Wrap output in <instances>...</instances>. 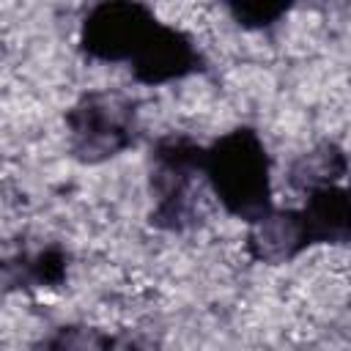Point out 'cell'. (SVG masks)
I'll list each match as a JSON object with an SVG mask.
<instances>
[{
	"mask_svg": "<svg viewBox=\"0 0 351 351\" xmlns=\"http://www.w3.org/2000/svg\"><path fill=\"white\" fill-rule=\"evenodd\" d=\"M203 176L222 208L250 225L271 211L269 154L258 132L233 129L206 148Z\"/></svg>",
	"mask_w": 351,
	"mask_h": 351,
	"instance_id": "6da1fadb",
	"label": "cell"
},
{
	"mask_svg": "<svg viewBox=\"0 0 351 351\" xmlns=\"http://www.w3.org/2000/svg\"><path fill=\"white\" fill-rule=\"evenodd\" d=\"M206 148L189 137H165L151 154V222L165 230H184L197 219V178L203 176Z\"/></svg>",
	"mask_w": 351,
	"mask_h": 351,
	"instance_id": "7a4b0ae2",
	"label": "cell"
},
{
	"mask_svg": "<svg viewBox=\"0 0 351 351\" xmlns=\"http://www.w3.org/2000/svg\"><path fill=\"white\" fill-rule=\"evenodd\" d=\"M69 148L80 162L96 165L134 143L137 101L118 90H90L66 112Z\"/></svg>",
	"mask_w": 351,
	"mask_h": 351,
	"instance_id": "3957f363",
	"label": "cell"
},
{
	"mask_svg": "<svg viewBox=\"0 0 351 351\" xmlns=\"http://www.w3.org/2000/svg\"><path fill=\"white\" fill-rule=\"evenodd\" d=\"M156 22L159 19L140 3H101L88 11L80 44L88 58L107 63H132Z\"/></svg>",
	"mask_w": 351,
	"mask_h": 351,
	"instance_id": "277c9868",
	"label": "cell"
},
{
	"mask_svg": "<svg viewBox=\"0 0 351 351\" xmlns=\"http://www.w3.org/2000/svg\"><path fill=\"white\" fill-rule=\"evenodd\" d=\"M197 63H200V52L195 41L184 30L156 22L145 44L132 58L129 69L140 85H162L192 74Z\"/></svg>",
	"mask_w": 351,
	"mask_h": 351,
	"instance_id": "5b68a950",
	"label": "cell"
},
{
	"mask_svg": "<svg viewBox=\"0 0 351 351\" xmlns=\"http://www.w3.org/2000/svg\"><path fill=\"white\" fill-rule=\"evenodd\" d=\"M307 244L351 241V186H324L304 197L299 208Z\"/></svg>",
	"mask_w": 351,
	"mask_h": 351,
	"instance_id": "8992f818",
	"label": "cell"
},
{
	"mask_svg": "<svg viewBox=\"0 0 351 351\" xmlns=\"http://www.w3.org/2000/svg\"><path fill=\"white\" fill-rule=\"evenodd\" d=\"M307 247L310 244L299 208H285V211L271 208L266 217L250 225L247 250L261 263H285L299 252H304Z\"/></svg>",
	"mask_w": 351,
	"mask_h": 351,
	"instance_id": "52a82bcc",
	"label": "cell"
},
{
	"mask_svg": "<svg viewBox=\"0 0 351 351\" xmlns=\"http://www.w3.org/2000/svg\"><path fill=\"white\" fill-rule=\"evenodd\" d=\"M346 173H348V156L343 154V148L324 140V143H315L310 151L299 154L291 162L285 178L291 189L310 195L315 189L335 186L340 178H346Z\"/></svg>",
	"mask_w": 351,
	"mask_h": 351,
	"instance_id": "ba28073f",
	"label": "cell"
},
{
	"mask_svg": "<svg viewBox=\"0 0 351 351\" xmlns=\"http://www.w3.org/2000/svg\"><path fill=\"white\" fill-rule=\"evenodd\" d=\"M66 280V255L58 247L38 250L36 255H22V277L19 282L36 288H55Z\"/></svg>",
	"mask_w": 351,
	"mask_h": 351,
	"instance_id": "9c48e42d",
	"label": "cell"
},
{
	"mask_svg": "<svg viewBox=\"0 0 351 351\" xmlns=\"http://www.w3.org/2000/svg\"><path fill=\"white\" fill-rule=\"evenodd\" d=\"M110 337L112 335L99 332L93 326L71 324V326H60L47 340V351H110Z\"/></svg>",
	"mask_w": 351,
	"mask_h": 351,
	"instance_id": "30bf717a",
	"label": "cell"
},
{
	"mask_svg": "<svg viewBox=\"0 0 351 351\" xmlns=\"http://www.w3.org/2000/svg\"><path fill=\"white\" fill-rule=\"evenodd\" d=\"M288 11V5L282 3H241V5H230V14L239 19V25L247 27H266L271 22H277L282 14Z\"/></svg>",
	"mask_w": 351,
	"mask_h": 351,
	"instance_id": "8fae6325",
	"label": "cell"
},
{
	"mask_svg": "<svg viewBox=\"0 0 351 351\" xmlns=\"http://www.w3.org/2000/svg\"><path fill=\"white\" fill-rule=\"evenodd\" d=\"M110 351H162V348L154 337L126 332V335H112L110 337Z\"/></svg>",
	"mask_w": 351,
	"mask_h": 351,
	"instance_id": "7c38bea8",
	"label": "cell"
},
{
	"mask_svg": "<svg viewBox=\"0 0 351 351\" xmlns=\"http://www.w3.org/2000/svg\"><path fill=\"white\" fill-rule=\"evenodd\" d=\"M348 186H351V184H348Z\"/></svg>",
	"mask_w": 351,
	"mask_h": 351,
	"instance_id": "4fadbf2b",
	"label": "cell"
}]
</instances>
